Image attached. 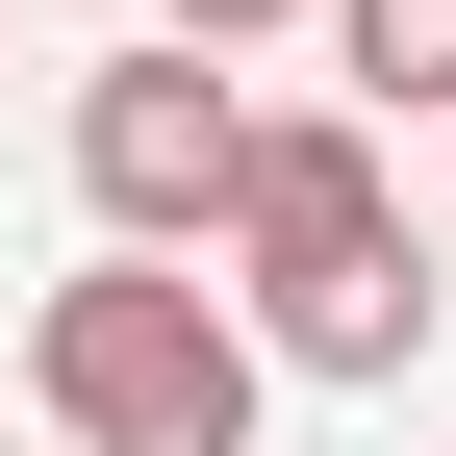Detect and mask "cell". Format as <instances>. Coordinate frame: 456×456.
Instances as JSON below:
<instances>
[{
    "label": "cell",
    "mask_w": 456,
    "mask_h": 456,
    "mask_svg": "<svg viewBox=\"0 0 456 456\" xmlns=\"http://www.w3.org/2000/svg\"><path fill=\"white\" fill-rule=\"evenodd\" d=\"M228 254H254V355H305V380H406L431 279H406V203H380V127H254Z\"/></svg>",
    "instance_id": "6da1fadb"
},
{
    "label": "cell",
    "mask_w": 456,
    "mask_h": 456,
    "mask_svg": "<svg viewBox=\"0 0 456 456\" xmlns=\"http://www.w3.org/2000/svg\"><path fill=\"white\" fill-rule=\"evenodd\" d=\"M26 380H51V431H77V456H254V380H279V355L203 305L178 254H102V279H51Z\"/></svg>",
    "instance_id": "7a4b0ae2"
},
{
    "label": "cell",
    "mask_w": 456,
    "mask_h": 456,
    "mask_svg": "<svg viewBox=\"0 0 456 456\" xmlns=\"http://www.w3.org/2000/svg\"><path fill=\"white\" fill-rule=\"evenodd\" d=\"M228 178H254V102L203 77L178 26L127 51V77H77V203L127 228V254H178V228H228Z\"/></svg>",
    "instance_id": "3957f363"
},
{
    "label": "cell",
    "mask_w": 456,
    "mask_h": 456,
    "mask_svg": "<svg viewBox=\"0 0 456 456\" xmlns=\"http://www.w3.org/2000/svg\"><path fill=\"white\" fill-rule=\"evenodd\" d=\"M152 26H178V51H254V26H305V0H152Z\"/></svg>",
    "instance_id": "5b68a950"
},
{
    "label": "cell",
    "mask_w": 456,
    "mask_h": 456,
    "mask_svg": "<svg viewBox=\"0 0 456 456\" xmlns=\"http://www.w3.org/2000/svg\"><path fill=\"white\" fill-rule=\"evenodd\" d=\"M355 77L380 102H456V0H355Z\"/></svg>",
    "instance_id": "277c9868"
}]
</instances>
